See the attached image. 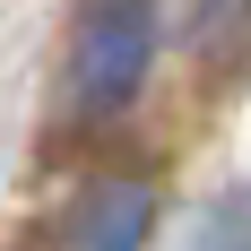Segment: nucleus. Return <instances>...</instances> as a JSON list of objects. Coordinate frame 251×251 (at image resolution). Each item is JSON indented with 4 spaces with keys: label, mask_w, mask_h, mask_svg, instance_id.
Returning <instances> with one entry per match:
<instances>
[{
    "label": "nucleus",
    "mask_w": 251,
    "mask_h": 251,
    "mask_svg": "<svg viewBox=\"0 0 251 251\" xmlns=\"http://www.w3.org/2000/svg\"><path fill=\"white\" fill-rule=\"evenodd\" d=\"M156 70V0H78L70 35V104L87 122H113L139 104Z\"/></svg>",
    "instance_id": "f257e3e1"
},
{
    "label": "nucleus",
    "mask_w": 251,
    "mask_h": 251,
    "mask_svg": "<svg viewBox=\"0 0 251 251\" xmlns=\"http://www.w3.org/2000/svg\"><path fill=\"white\" fill-rule=\"evenodd\" d=\"M148 234H156V191L139 174L87 182L61 217V251H148Z\"/></svg>",
    "instance_id": "f03ea898"
},
{
    "label": "nucleus",
    "mask_w": 251,
    "mask_h": 251,
    "mask_svg": "<svg viewBox=\"0 0 251 251\" xmlns=\"http://www.w3.org/2000/svg\"><path fill=\"white\" fill-rule=\"evenodd\" d=\"M191 251H251V191H226V200L208 208L200 226H191Z\"/></svg>",
    "instance_id": "7ed1b4c3"
}]
</instances>
